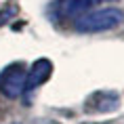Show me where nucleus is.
I'll use <instances>...</instances> for the list:
<instances>
[{"label":"nucleus","instance_id":"39448f33","mask_svg":"<svg viewBox=\"0 0 124 124\" xmlns=\"http://www.w3.org/2000/svg\"><path fill=\"white\" fill-rule=\"evenodd\" d=\"M15 13H17V8H15V7H8V8H4V11H0V25L7 23L11 17H15Z\"/></svg>","mask_w":124,"mask_h":124},{"label":"nucleus","instance_id":"20e7f679","mask_svg":"<svg viewBox=\"0 0 124 124\" xmlns=\"http://www.w3.org/2000/svg\"><path fill=\"white\" fill-rule=\"evenodd\" d=\"M118 103H120V99H118L116 93L111 91H101V93H95L91 95V99H86L84 107L91 111H111L116 109Z\"/></svg>","mask_w":124,"mask_h":124},{"label":"nucleus","instance_id":"423d86ee","mask_svg":"<svg viewBox=\"0 0 124 124\" xmlns=\"http://www.w3.org/2000/svg\"><path fill=\"white\" fill-rule=\"evenodd\" d=\"M99 2H116V0H91V4H99Z\"/></svg>","mask_w":124,"mask_h":124},{"label":"nucleus","instance_id":"0eeeda50","mask_svg":"<svg viewBox=\"0 0 124 124\" xmlns=\"http://www.w3.org/2000/svg\"><path fill=\"white\" fill-rule=\"evenodd\" d=\"M13 124H19V122H13Z\"/></svg>","mask_w":124,"mask_h":124},{"label":"nucleus","instance_id":"f257e3e1","mask_svg":"<svg viewBox=\"0 0 124 124\" xmlns=\"http://www.w3.org/2000/svg\"><path fill=\"white\" fill-rule=\"evenodd\" d=\"M124 21V13L120 8H97V11H86L78 15L76 19V30L82 34H95V32H105V30H114Z\"/></svg>","mask_w":124,"mask_h":124},{"label":"nucleus","instance_id":"f03ea898","mask_svg":"<svg viewBox=\"0 0 124 124\" xmlns=\"http://www.w3.org/2000/svg\"><path fill=\"white\" fill-rule=\"evenodd\" d=\"M23 86H25V67L21 63H13L2 72L0 88L8 99H17L19 95H23Z\"/></svg>","mask_w":124,"mask_h":124},{"label":"nucleus","instance_id":"7ed1b4c3","mask_svg":"<svg viewBox=\"0 0 124 124\" xmlns=\"http://www.w3.org/2000/svg\"><path fill=\"white\" fill-rule=\"evenodd\" d=\"M53 72V65L48 59H40L36 61L32 67H30V72H25V86H23V93H32L34 88H38L42 82H44Z\"/></svg>","mask_w":124,"mask_h":124}]
</instances>
